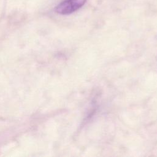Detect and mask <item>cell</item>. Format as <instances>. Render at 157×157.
I'll return each instance as SVG.
<instances>
[{
	"instance_id": "1",
	"label": "cell",
	"mask_w": 157,
	"mask_h": 157,
	"mask_svg": "<svg viewBox=\"0 0 157 157\" xmlns=\"http://www.w3.org/2000/svg\"><path fill=\"white\" fill-rule=\"evenodd\" d=\"M86 1V0H64L55 7V10L61 15H69L81 8Z\"/></svg>"
}]
</instances>
